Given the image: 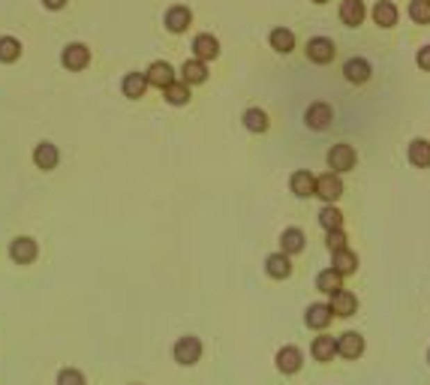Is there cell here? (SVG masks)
Wrapping results in <instances>:
<instances>
[{
    "instance_id": "836d02e7",
    "label": "cell",
    "mask_w": 430,
    "mask_h": 385,
    "mask_svg": "<svg viewBox=\"0 0 430 385\" xmlns=\"http://www.w3.org/2000/svg\"><path fill=\"white\" fill-rule=\"evenodd\" d=\"M325 247H328L331 253L346 250V232H343V229H331V232L325 235Z\"/></svg>"
},
{
    "instance_id": "cb8c5ba5",
    "label": "cell",
    "mask_w": 430,
    "mask_h": 385,
    "mask_svg": "<svg viewBox=\"0 0 430 385\" xmlns=\"http://www.w3.org/2000/svg\"><path fill=\"white\" fill-rule=\"evenodd\" d=\"M406 157L415 169H430V142L427 139H413L406 148Z\"/></svg>"
},
{
    "instance_id": "484cf974",
    "label": "cell",
    "mask_w": 430,
    "mask_h": 385,
    "mask_svg": "<svg viewBox=\"0 0 430 385\" xmlns=\"http://www.w3.org/2000/svg\"><path fill=\"white\" fill-rule=\"evenodd\" d=\"M268 42H271V49L280 51V54L295 51V33H292L289 27H274L271 36H268Z\"/></svg>"
},
{
    "instance_id": "44dd1931",
    "label": "cell",
    "mask_w": 430,
    "mask_h": 385,
    "mask_svg": "<svg viewBox=\"0 0 430 385\" xmlns=\"http://www.w3.org/2000/svg\"><path fill=\"white\" fill-rule=\"evenodd\" d=\"M190 24H193V13H190L187 6H172L166 13V31L169 33H184Z\"/></svg>"
},
{
    "instance_id": "d6a6232c",
    "label": "cell",
    "mask_w": 430,
    "mask_h": 385,
    "mask_svg": "<svg viewBox=\"0 0 430 385\" xmlns=\"http://www.w3.org/2000/svg\"><path fill=\"white\" fill-rule=\"evenodd\" d=\"M406 13L415 24H430V0H409Z\"/></svg>"
},
{
    "instance_id": "d6986e66",
    "label": "cell",
    "mask_w": 430,
    "mask_h": 385,
    "mask_svg": "<svg viewBox=\"0 0 430 385\" xmlns=\"http://www.w3.org/2000/svg\"><path fill=\"white\" fill-rule=\"evenodd\" d=\"M148 88L151 85H148V76H144V72H126L124 81H121V90H124L126 99H142Z\"/></svg>"
},
{
    "instance_id": "4dcf8cb0",
    "label": "cell",
    "mask_w": 430,
    "mask_h": 385,
    "mask_svg": "<svg viewBox=\"0 0 430 385\" xmlns=\"http://www.w3.org/2000/svg\"><path fill=\"white\" fill-rule=\"evenodd\" d=\"M22 58V42L15 36H0V63H15Z\"/></svg>"
},
{
    "instance_id": "603a6c76",
    "label": "cell",
    "mask_w": 430,
    "mask_h": 385,
    "mask_svg": "<svg viewBox=\"0 0 430 385\" xmlns=\"http://www.w3.org/2000/svg\"><path fill=\"white\" fill-rule=\"evenodd\" d=\"M310 355H313L316 361H322V364H328L337 355V337H328V334H322V337H316L313 343H310Z\"/></svg>"
},
{
    "instance_id": "d4e9b609",
    "label": "cell",
    "mask_w": 430,
    "mask_h": 385,
    "mask_svg": "<svg viewBox=\"0 0 430 385\" xmlns=\"http://www.w3.org/2000/svg\"><path fill=\"white\" fill-rule=\"evenodd\" d=\"M208 79V63L205 60H184V67H181V81H187V85H202Z\"/></svg>"
},
{
    "instance_id": "2e32d148",
    "label": "cell",
    "mask_w": 430,
    "mask_h": 385,
    "mask_svg": "<svg viewBox=\"0 0 430 385\" xmlns=\"http://www.w3.org/2000/svg\"><path fill=\"white\" fill-rule=\"evenodd\" d=\"M370 63L364 60V58H349L343 63V79L349 81V85H364V81L370 79Z\"/></svg>"
},
{
    "instance_id": "f1b7e54d",
    "label": "cell",
    "mask_w": 430,
    "mask_h": 385,
    "mask_svg": "<svg viewBox=\"0 0 430 385\" xmlns=\"http://www.w3.org/2000/svg\"><path fill=\"white\" fill-rule=\"evenodd\" d=\"M241 121H244V126H247L250 133H268V126H271L268 115H265L262 108H247Z\"/></svg>"
},
{
    "instance_id": "8992f818",
    "label": "cell",
    "mask_w": 430,
    "mask_h": 385,
    "mask_svg": "<svg viewBox=\"0 0 430 385\" xmlns=\"http://www.w3.org/2000/svg\"><path fill=\"white\" fill-rule=\"evenodd\" d=\"M316 196L325 202V205H334L337 199L343 196V181L334 172H325V175L316 178Z\"/></svg>"
},
{
    "instance_id": "d590c367",
    "label": "cell",
    "mask_w": 430,
    "mask_h": 385,
    "mask_svg": "<svg viewBox=\"0 0 430 385\" xmlns=\"http://www.w3.org/2000/svg\"><path fill=\"white\" fill-rule=\"evenodd\" d=\"M415 63H418V69L430 72V45H422V49H418V54H415Z\"/></svg>"
},
{
    "instance_id": "e0dca14e",
    "label": "cell",
    "mask_w": 430,
    "mask_h": 385,
    "mask_svg": "<svg viewBox=\"0 0 430 385\" xmlns=\"http://www.w3.org/2000/svg\"><path fill=\"white\" fill-rule=\"evenodd\" d=\"M364 18H367V6H364V0H343L340 3V22L346 27L364 24Z\"/></svg>"
},
{
    "instance_id": "ac0fdd59",
    "label": "cell",
    "mask_w": 430,
    "mask_h": 385,
    "mask_svg": "<svg viewBox=\"0 0 430 385\" xmlns=\"http://www.w3.org/2000/svg\"><path fill=\"white\" fill-rule=\"evenodd\" d=\"M265 274L274 280H286L292 274V256L286 253H271L268 259H265Z\"/></svg>"
},
{
    "instance_id": "9a60e30c",
    "label": "cell",
    "mask_w": 430,
    "mask_h": 385,
    "mask_svg": "<svg viewBox=\"0 0 430 385\" xmlns=\"http://www.w3.org/2000/svg\"><path fill=\"white\" fill-rule=\"evenodd\" d=\"M274 361H277V370L289 377V373H298L301 370V364H304V355H301L298 346H283Z\"/></svg>"
},
{
    "instance_id": "5bb4252c",
    "label": "cell",
    "mask_w": 430,
    "mask_h": 385,
    "mask_svg": "<svg viewBox=\"0 0 430 385\" xmlns=\"http://www.w3.org/2000/svg\"><path fill=\"white\" fill-rule=\"evenodd\" d=\"M289 187L298 199H310V196H316V175H310L307 169H298V172H292Z\"/></svg>"
},
{
    "instance_id": "30bf717a",
    "label": "cell",
    "mask_w": 430,
    "mask_h": 385,
    "mask_svg": "<svg viewBox=\"0 0 430 385\" xmlns=\"http://www.w3.org/2000/svg\"><path fill=\"white\" fill-rule=\"evenodd\" d=\"M33 163H36V169H42V172L58 169V163H60V151H58V145H51V142H40V145L33 148Z\"/></svg>"
},
{
    "instance_id": "4316f807",
    "label": "cell",
    "mask_w": 430,
    "mask_h": 385,
    "mask_svg": "<svg viewBox=\"0 0 430 385\" xmlns=\"http://www.w3.org/2000/svg\"><path fill=\"white\" fill-rule=\"evenodd\" d=\"M316 289L325 292V295H334V292L343 289V277H340V274H337L334 268H325V271L316 274Z\"/></svg>"
},
{
    "instance_id": "ba28073f",
    "label": "cell",
    "mask_w": 430,
    "mask_h": 385,
    "mask_svg": "<svg viewBox=\"0 0 430 385\" xmlns=\"http://www.w3.org/2000/svg\"><path fill=\"white\" fill-rule=\"evenodd\" d=\"M337 355L346 361H355L364 355V337L358 331H343L337 337Z\"/></svg>"
},
{
    "instance_id": "ffe728a7",
    "label": "cell",
    "mask_w": 430,
    "mask_h": 385,
    "mask_svg": "<svg viewBox=\"0 0 430 385\" xmlns=\"http://www.w3.org/2000/svg\"><path fill=\"white\" fill-rule=\"evenodd\" d=\"M373 22H377L379 27H386V31H388V27H395L397 24V18H400V9L395 6V3H391V0H377V6H373Z\"/></svg>"
},
{
    "instance_id": "8fae6325",
    "label": "cell",
    "mask_w": 430,
    "mask_h": 385,
    "mask_svg": "<svg viewBox=\"0 0 430 385\" xmlns=\"http://www.w3.org/2000/svg\"><path fill=\"white\" fill-rule=\"evenodd\" d=\"M328 307H331V313H334V316L346 319V316H352L355 310H358V298H355V292L340 289V292H334V295H331Z\"/></svg>"
},
{
    "instance_id": "7c38bea8",
    "label": "cell",
    "mask_w": 430,
    "mask_h": 385,
    "mask_svg": "<svg viewBox=\"0 0 430 385\" xmlns=\"http://www.w3.org/2000/svg\"><path fill=\"white\" fill-rule=\"evenodd\" d=\"M331 319H334L331 307L322 304V301L310 304V307H307V313H304V322H307V328H313V331H325V328L331 325Z\"/></svg>"
},
{
    "instance_id": "f35d334b",
    "label": "cell",
    "mask_w": 430,
    "mask_h": 385,
    "mask_svg": "<svg viewBox=\"0 0 430 385\" xmlns=\"http://www.w3.org/2000/svg\"><path fill=\"white\" fill-rule=\"evenodd\" d=\"M427 364H430V350H427Z\"/></svg>"
},
{
    "instance_id": "74e56055",
    "label": "cell",
    "mask_w": 430,
    "mask_h": 385,
    "mask_svg": "<svg viewBox=\"0 0 430 385\" xmlns=\"http://www.w3.org/2000/svg\"><path fill=\"white\" fill-rule=\"evenodd\" d=\"M313 3H316V6H322V3H328V0H313Z\"/></svg>"
},
{
    "instance_id": "5b68a950",
    "label": "cell",
    "mask_w": 430,
    "mask_h": 385,
    "mask_svg": "<svg viewBox=\"0 0 430 385\" xmlns=\"http://www.w3.org/2000/svg\"><path fill=\"white\" fill-rule=\"evenodd\" d=\"M60 63L67 67L69 72H81L90 63V49L85 42H69L67 49L60 51Z\"/></svg>"
},
{
    "instance_id": "277c9868",
    "label": "cell",
    "mask_w": 430,
    "mask_h": 385,
    "mask_svg": "<svg viewBox=\"0 0 430 385\" xmlns=\"http://www.w3.org/2000/svg\"><path fill=\"white\" fill-rule=\"evenodd\" d=\"M331 121H334V108L328 106V103H310V106H307L304 124H307L313 133L328 130V126H331Z\"/></svg>"
},
{
    "instance_id": "83f0119b",
    "label": "cell",
    "mask_w": 430,
    "mask_h": 385,
    "mask_svg": "<svg viewBox=\"0 0 430 385\" xmlns=\"http://www.w3.org/2000/svg\"><path fill=\"white\" fill-rule=\"evenodd\" d=\"M331 268L340 274V277H346V274H355L358 271V256H355L349 247L346 250H340V253H334V259H331Z\"/></svg>"
},
{
    "instance_id": "52a82bcc",
    "label": "cell",
    "mask_w": 430,
    "mask_h": 385,
    "mask_svg": "<svg viewBox=\"0 0 430 385\" xmlns=\"http://www.w3.org/2000/svg\"><path fill=\"white\" fill-rule=\"evenodd\" d=\"M334 54H337V49H334V42L328 40V36H313V40H307V58L313 63H319V67L331 63Z\"/></svg>"
},
{
    "instance_id": "7a4b0ae2",
    "label": "cell",
    "mask_w": 430,
    "mask_h": 385,
    "mask_svg": "<svg viewBox=\"0 0 430 385\" xmlns=\"http://www.w3.org/2000/svg\"><path fill=\"white\" fill-rule=\"evenodd\" d=\"M328 172H334V175H343V172H352L355 163H358V151L352 148V145H331V151H328Z\"/></svg>"
},
{
    "instance_id": "4fadbf2b",
    "label": "cell",
    "mask_w": 430,
    "mask_h": 385,
    "mask_svg": "<svg viewBox=\"0 0 430 385\" xmlns=\"http://www.w3.org/2000/svg\"><path fill=\"white\" fill-rule=\"evenodd\" d=\"M304 247H307V238H304V232H301L298 226L283 229V235H280V253L298 256V253H304Z\"/></svg>"
},
{
    "instance_id": "7402d4cb",
    "label": "cell",
    "mask_w": 430,
    "mask_h": 385,
    "mask_svg": "<svg viewBox=\"0 0 430 385\" xmlns=\"http://www.w3.org/2000/svg\"><path fill=\"white\" fill-rule=\"evenodd\" d=\"M193 54L199 60H214L217 54H220V40L217 36H211V33H199L196 40H193Z\"/></svg>"
},
{
    "instance_id": "e575fe53",
    "label": "cell",
    "mask_w": 430,
    "mask_h": 385,
    "mask_svg": "<svg viewBox=\"0 0 430 385\" xmlns=\"http://www.w3.org/2000/svg\"><path fill=\"white\" fill-rule=\"evenodd\" d=\"M58 385H88V382L76 368H67V370L58 373Z\"/></svg>"
},
{
    "instance_id": "3957f363",
    "label": "cell",
    "mask_w": 430,
    "mask_h": 385,
    "mask_svg": "<svg viewBox=\"0 0 430 385\" xmlns=\"http://www.w3.org/2000/svg\"><path fill=\"white\" fill-rule=\"evenodd\" d=\"M36 256H40V244H36L33 238L22 235V238H13V241H9V259L15 265H31Z\"/></svg>"
},
{
    "instance_id": "8d00e7d4",
    "label": "cell",
    "mask_w": 430,
    "mask_h": 385,
    "mask_svg": "<svg viewBox=\"0 0 430 385\" xmlns=\"http://www.w3.org/2000/svg\"><path fill=\"white\" fill-rule=\"evenodd\" d=\"M42 6H45V9H51V13H58V9L67 6V0H42Z\"/></svg>"
},
{
    "instance_id": "1f68e13d",
    "label": "cell",
    "mask_w": 430,
    "mask_h": 385,
    "mask_svg": "<svg viewBox=\"0 0 430 385\" xmlns=\"http://www.w3.org/2000/svg\"><path fill=\"white\" fill-rule=\"evenodd\" d=\"M319 226H322L325 232H331V229H343V214L334 205H325L322 211H319Z\"/></svg>"
},
{
    "instance_id": "6da1fadb",
    "label": "cell",
    "mask_w": 430,
    "mask_h": 385,
    "mask_svg": "<svg viewBox=\"0 0 430 385\" xmlns=\"http://www.w3.org/2000/svg\"><path fill=\"white\" fill-rule=\"evenodd\" d=\"M172 355H175V361L181 368H193V364H199V359H202V341H199L196 334L178 337L175 346H172Z\"/></svg>"
},
{
    "instance_id": "9c48e42d",
    "label": "cell",
    "mask_w": 430,
    "mask_h": 385,
    "mask_svg": "<svg viewBox=\"0 0 430 385\" xmlns=\"http://www.w3.org/2000/svg\"><path fill=\"white\" fill-rule=\"evenodd\" d=\"M144 76H148V85L151 88H160V90H166L169 85H175V69H172V63L166 60H154L148 69H144Z\"/></svg>"
},
{
    "instance_id": "f546056e",
    "label": "cell",
    "mask_w": 430,
    "mask_h": 385,
    "mask_svg": "<svg viewBox=\"0 0 430 385\" xmlns=\"http://www.w3.org/2000/svg\"><path fill=\"white\" fill-rule=\"evenodd\" d=\"M163 97H166L169 106H187L190 103V85L187 81H175V85H169L163 90Z\"/></svg>"
}]
</instances>
